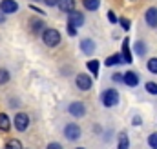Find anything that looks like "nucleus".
<instances>
[{
    "label": "nucleus",
    "mask_w": 157,
    "mask_h": 149,
    "mask_svg": "<svg viewBox=\"0 0 157 149\" xmlns=\"http://www.w3.org/2000/svg\"><path fill=\"white\" fill-rule=\"evenodd\" d=\"M101 102L104 107H115L119 104V91L113 87H108L101 93Z\"/></svg>",
    "instance_id": "obj_1"
},
{
    "label": "nucleus",
    "mask_w": 157,
    "mask_h": 149,
    "mask_svg": "<svg viewBox=\"0 0 157 149\" xmlns=\"http://www.w3.org/2000/svg\"><path fill=\"white\" fill-rule=\"evenodd\" d=\"M60 33H59V29H53V27H48L44 33H42V42L48 45V47H57L59 44H60Z\"/></svg>",
    "instance_id": "obj_2"
},
{
    "label": "nucleus",
    "mask_w": 157,
    "mask_h": 149,
    "mask_svg": "<svg viewBox=\"0 0 157 149\" xmlns=\"http://www.w3.org/2000/svg\"><path fill=\"white\" fill-rule=\"evenodd\" d=\"M29 124H31V118H29V114L28 113H17L15 114V118H13V125H15V129L18 131V133H24V131H28L29 129Z\"/></svg>",
    "instance_id": "obj_3"
},
{
    "label": "nucleus",
    "mask_w": 157,
    "mask_h": 149,
    "mask_svg": "<svg viewBox=\"0 0 157 149\" xmlns=\"http://www.w3.org/2000/svg\"><path fill=\"white\" fill-rule=\"evenodd\" d=\"M64 136H66V140H70V142H77L78 138L82 136V129H80V125L75 124V122L66 124V125H64Z\"/></svg>",
    "instance_id": "obj_4"
},
{
    "label": "nucleus",
    "mask_w": 157,
    "mask_h": 149,
    "mask_svg": "<svg viewBox=\"0 0 157 149\" xmlns=\"http://www.w3.org/2000/svg\"><path fill=\"white\" fill-rule=\"evenodd\" d=\"M75 85H77L80 91H90L93 87V78L86 73H78L75 76Z\"/></svg>",
    "instance_id": "obj_5"
},
{
    "label": "nucleus",
    "mask_w": 157,
    "mask_h": 149,
    "mask_svg": "<svg viewBox=\"0 0 157 149\" xmlns=\"http://www.w3.org/2000/svg\"><path fill=\"white\" fill-rule=\"evenodd\" d=\"M68 113H70L71 116H75V118H82V116L86 114V106H84V102H80V100L71 102V104L68 106Z\"/></svg>",
    "instance_id": "obj_6"
},
{
    "label": "nucleus",
    "mask_w": 157,
    "mask_h": 149,
    "mask_svg": "<svg viewBox=\"0 0 157 149\" xmlns=\"http://www.w3.org/2000/svg\"><path fill=\"white\" fill-rule=\"evenodd\" d=\"M29 29L33 35H42L48 27H46V20L42 18H29Z\"/></svg>",
    "instance_id": "obj_7"
},
{
    "label": "nucleus",
    "mask_w": 157,
    "mask_h": 149,
    "mask_svg": "<svg viewBox=\"0 0 157 149\" xmlns=\"http://www.w3.org/2000/svg\"><path fill=\"white\" fill-rule=\"evenodd\" d=\"M18 11V4L15 0H2L0 2V13L4 15H13Z\"/></svg>",
    "instance_id": "obj_8"
},
{
    "label": "nucleus",
    "mask_w": 157,
    "mask_h": 149,
    "mask_svg": "<svg viewBox=\"0 0 157 149\" xmlns=\"http://www.w3.org/2000/svg\"><path fill=\"white\" fill-rule=\"evenodd\" d=\"M122 84H126L128 87L139 85V74L133 73V71H126V73L122 74Z\"/></svg>",
    "instance_id": "obj_9"
},
{
    "label": "nucleus",
    "mask_w": 157,
    "mask_h": 149,
    "mask_svg": "<svg viewBox=\"0 0 157 149\" xmlns=\"http://www.w3.org/2000/svg\"><path fill=\"white\" fill-rule=\"evenodd\" d=\"M68 24H71V26H75V27L84 26V15H82L80 11H71V13L68 15Z\"/></svg>",
    "instance_id": "obj_10"
},
{
    "label": "nucleus",
    "mask_w": 157,
    "mask_h": 149,
    "mask_svg": "<svg viewBox=\"0 0 157 149\" xmlns=\"http://www.w3.org/2000/svg\"><path fill=\"white\" fill-rule=\"evenodd\" d=\"M95 49H97V45H95V42L91 38H82L80 40V51L84 55H93Z\"/></svg>",
    "instance_id": "obj_11"
},
{
    "label": "nucleus",
    "mask_w": 157,
    "mask_h": 149,
    "mask_svg": "<svg viewBox=\"0 0 157 149\" xmlns=\"http://www.w3.org/2000/svg\"><path fill=\"white\" fill-rule=\"evenodd\" d=\"M144 20L150 27H157V7H148L144 13Z\"/></svg>",
    "instance_id": "obj_12"
},
{
    "label": "nucleus",
    "mask_w": 157,
    "mask_h": 149,
    "mask_svg": "<svg viewBox=\"0 0 157 149\" xmlns=\"http://www.w3.org/2000/svg\"><path fill=\"white\" fill-rule=\"evenodd\" d=\"M121 55H122L124 64H132L133 56H132V51H130V40H128V38L122 40V51H121Z\"/></svg>",
    "instance_id": "obj_13"
},
{
    "label": "nucleus",
    "mask_w": 157,
    "mask_h": 149,
    "mask_svg": "<svg viewBox=\"0 0 157 149\" xmlns=\"http://www.w3.org/2000/svg\"><path fill=\"white\" fill-rule=\"evenodd\" d=\"M59 9L62 11V13H71V11H75V0H59Z\"/></svg>",
    "instance_id": "obj_14"
},
{
    "label": "nucleus",
    "mask_w": 157,
    "mask_h": 149,
    "mask_svg": "<svg viewBox=\"0 0 157 149\" xmlns=\"http://www.w3.org/2000/svg\"><path fill=\"white\" fill-rule=\"evenodd\" d=\"M124 60H122V55L121 53H115V55H110L106 60H104V66L106 67H113V66H121Z\"/></svg>",
    "instance_id": "obj_15"
},
{
    "label": "nucleus",
    "mask_w": 157,
    "mask_h": 149,
    "mask_svg": "<svg viewBox=\"0 0 157 149\" xmlns=\"http://www.w3.org/2000/svg\"><path fill=\"white\" fill-rule=\"evenodd\" d=\"M9 129H11V118L6 113H0V131L2 133H7Z\"/></svg>",
    "instance_id": "obj_16"
},
{
    "label": "nucleus",
    "mask_w": 157,
    "mask_h": 149,
    "mask_svg": "<svg viewBox=\"0 0 157 149\" xmlns=\"http://www.w3.org/2000/svg\"><path fill=\"white\" fill-rule=\"evenodd\" d=\"M82 5L86 11H97L101 7V0H82Z\"/></svg>",
    "instance_id": "obj_17"
},
{
    "label": "nucleus",
    "mask_w": 157,
    "mask_h": 149,
    "mask_svg": "<svg viewBox=\"0 0 157 149\" xmlns=\"http://www.w3.org/2000/svg\"><path fill=\"white\" fill-rule=\"evenodd\" d=\"M86 67L90 69V73L93 74V78H97V76H99V67H101V62H99V60H90V62L86 64Z\"/></svg>",
    "instance_id": "obj_18"
},
{
    "label": "nucleus",
    "mask_w": 157,
    "mask_h": 149,
    "mask_svg": "<svg viewBox=\"0 0 157 149\" xmlns=\"http://www.w3.org/2000/svg\"><path fill=\"white\" fill-rule=\"evenodd\" d=\"M117 149H130V138L126 133H121L117 140Z\"/></svg>",
    "instance_id": "obj_19"
},
{
    "label": "nucleus",
    "mask_w": 157,
    "mask_h": 149,
    "mask_svg": "<svg viewBox=\"0 0 157 149\" xmlns=\"http://www.w3.org/2000/svg\"><path fill=\"white\" fill-rule=\"evenodd\" d=\"M4 149H24V147H22L20 140H17V138H9V140H6Z\"/></svg>",
    "instance_id": "obj_20"
},
{
    "label": "nucleus",
    "mask_w": 157,
    "mask_h": 149,
    "mask_svg": "<svg viewBox=\"0 0 157 149\" xmlns=\"http://www.w3.org/2000/svg\"><path fill=\"white\" fill-rule=\"evenodd\" d=\"M133 49H135L137 56H144V55H146V44H144L143 40H137L135 45H133Z\"/></svg>",
    "instance_id": "obj_21"
},
{
    "label": "nucleus",
    "mask_w": 157,
    "mask_h": 149,
    "mask_svg": "<svg viewBox=\"0 0 157 149\" xmlns=\"http://www.w3.org/2000/svg\"><path fill=\"white\" fill-rule=\"evenodd\" d=\"M9 80H11V73H9L6 67H0V85L7 84Z\"/></svg>",
    "instance_id": "obj_22"
},
{
    "label": "nucleus",
    "mask_w": 157,
    "mask_h": 149,
    "mask_svg": "<svg viewBox=\"0 0 157 149\" xmlns=\"http://www.w3.org/2000/svg\"><path fill=\"white\" fill-rule=\"evenodd\" d=\"M146 67H148V71H150V73L157 74V58H150V60L146 62Z\"/></svg>",
    "instance_id": "obj_23"
},
{
    "label": "nucleus",
    "mask_w": 157,
    "mask_h": 149,
    "mask_svg": "<svg viewBox=\"0 0 157 149\" xmlns=\"http://www.w3.org/2000/svg\"><path fill=\"white\" fill-rule=\"evenodd\" d=\"M146 91H148L150 95L157 96V84L155 82H146Z\"/></svg>",
    "instance_id": "obj_24"
},
{
    "label": "nucleus",
    "mask_w": 157,
    "mask_h": 149,
    "mask_svg": "<svg viewBox=\"0 0 157 149\" xmlns=\"http://www.w3.org/2000/svg\"><path fill=\"white\" fill-rule=\"evenodd\" d=\"M148 146L152 149H157V133H152V135L148 136Z\"/></svg>",
    "instance_id": "obj_25"
},
{
    "label": "nucleus",
    "mask_w": 157,
    "mask_h": 149,
    "mask_svg": "<svg viewBox=\"0 0 157 149\" xmlns=\"http://www.w3.org/2000/svg\"><path fill=\"white\" fill-rule=\"evenodd\" d=\"M119 22H121V26H122L124 31H130V26H132V24H130L128 18H119Z\"/></svg>",
    "instance_id": "obj_26"
},
{
    "label": "nucleus",
    "mask_w": 157,
    "mask_h": 149,
    "mask_svg": "<svg viewBox=\"0 0 157 149\" xmlns=\"http://www.w3.org/2000/svg\"><path fill=\"white\" fill-rule=\"evenodd\" d=\"M66 31H68V35H70V37H77V27H75V26L68 24V26H66Z\"/></svg>",
    "instance_id": "obj_27"
},
{
    "label": "nucleus",
    "mask_w": 157,
    "mask_h": 149,
    "mask_svg": "<svg viewBox=\"0 0 157 149\" xmlns=\"http://www.w3.org/2000/svg\"><path fill=\"white\" fill-rule=\"evenodd\" d=\"M46 149H64V147H62L60 142H49V144L46 146Z\"/></svg>",
    "instance_id": "obj_28"
},
{
    "label": "nucleus",
    "mask_w": 157,
    "mask_h": 149,
    "mask_svg": "<svg viewBox=\"0 0 157 149\" xmlns=\"http://www.w3.org/2000/svg\"><path fill=\"white\" fill-rule=\"evenodd\" d=\"M108 20H110L112 24H117V22H119V18L115 16V13H113V11H108Z\"/></svg>",
    "instance_id": "obj_29"
},
{
    "label": "nucleus",
    "mask_w": 157,
    "mask_h": 149,
    "mask_svg": "<svg viewBox=\"0 0 157 149\" xmlns=\"http://www.w3.org/2000/svg\"><path fill=\"white\" fill-rule=\"evenodd\" d=\"M44 4H46L48 7H55V5L59 4V0H44Z\"/></svg>",
    "instance_id": "obj_30"
},
{
    "label": "nucleus",
    "mask_w": 157,
    "mask_h": 149,
    "mask_svg": "<svg viewBox=\"0 0 157 149\" xmlns=\"http://www.w3.org/2000/svg\"><path fill=\"white\" fill-rule=\"evenodd\" d=\"M132 124H133V125H141V124H143L141 116H137V114H135V116H133V120H132Z\"/></svg>",
    "instance_id": "obj_31"
},
{
    "label": "nucleus",
    "mask_w": 157,
    "mask_h": 149,
    "mask_svg": "<svg viewBox=\"0 0 157 149\" xmlns=\"http://www.w3.org/2000/svg\"><path fill=\"white\" fill-rule=\"evenodd\" d=\"M112 80H113V82H122V74H121V73L112 74Z\"/></svg>",
    "instance_id": "obj_32"
},
{
    "label": "nucleus",
    "mask_w": 157,
    "mask_h": 149,
    "mask_svg": "<svg viewBox=\"0 0 157 149\" xmlns=\"http://www.w3.org/2000/svg\"><path fill=\"white\" fill-rule=\"evenodd\" d=\"M6 22V16H4V13H0V24H4Z\"/></svg>",
    "instance_id": "obj_33"
},
{
    "label": "nucleus",
    "mask_w": 157,
    "mask_h": 149,
    "mask_svg": "<svg viewBox=\"0 0 157 149\" xmlns=\"http://www.w3.org/2000/svg\"><path fill=\"white\" fill-rule=\"evenodd\" d=\"M75 149H86V147H75Z\"/></svg>",
    "instance_id": "obj_34"
},
{
    "label": "nucleus",
    "mask_w": 157,
    "mask_h": 149,
    "mask_svg": "<svg viewBox=\"0 0 157 149\" xmlns=\"http://www.w3.org/2000/svg\"><path fill=\"white\" fill-rule=\"evenodd\" d=\"M33 2H39V0H33Z\"/></svg>",
    "instance_id": "obj_35"
},
{
    "label": "nucleus",
    "mask_w": 157,
    "mask_h": 149,
    "mask_svg": "<svg viewBox=\"0 0 157 149\" xmlns=\"http://www.w3.org/2000/svg\"><path fill=\"white\" fill-rule=\"evenodd\" d=\"M132 2H135V0H132Z\"/></svg>",
    "instance_id": "obj_36"
}]
</instances>
